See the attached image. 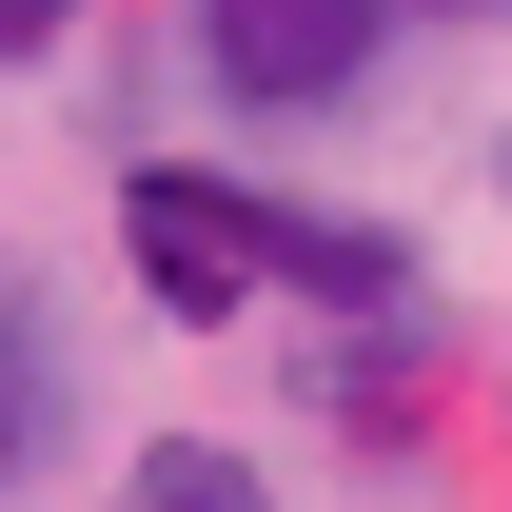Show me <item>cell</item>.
Masks as SVG:
<instances>
[{"label": "cell", "instance_id": "6", "mask_svg": "<svg viewBox=\"0 0 512 512\" xmlns=\"http://www.w3.org/2000/svg\"><path fill=\"white\" fill-rule=\"evenodd\" d=\"M119 512H276V473H256V434H138Z\"/></svg>", "mask_w": 512, "mask_h": 512}, {"label": "cell", "instance_id": "10", "mask_svg": "<svg viewBox=\"0 0 512 512\" xmlns=\"http://www.w3.org/2000/svg\"><path fill=\"white\" fill-rule=\"evenodd\" d=\"M493 434H512V394H493Z\"/></svg>", "mask_w": 512, "mask_h": 512}, {"label": "cell", "instance_id": "8", "mask_svg": "<svg viewBox=\"0 0 512 512\" xmlns=\"http://www.w3.org/2000/svg\"><path fill=\"white\" fill-rule=\"evenodd\" d=\"M394 20H512V0H394Z\"/></svg>", "mask_w": 512, "mask_h": 512}, {"label": "cell", "instance_id": "2", "mask_svg": "<svg viewBox=\"0 0 512 512\" xmlns=\"http://www.w3.org/2000/svg\"><path fill=\"white\" fill-rule=\"evenodd\" d=\"M256 296L296 335H453L434 237L375 217V197H316V178H256Z\"/></svg>", "mask_w": 512, "mask_h": 512}, {"label": "cell", "instance_id": "7", "mask_svg": "<svg viewBox=\"0 0 512 512\" xmlns=\"http://www.w3.org/2000/svg\"><path fill=\"white\" fill-rule=\"evenodd\" d=\"M79 20H99V0H0V79H40V60L79 40Z\"/></svg>", "mask_w": 512, "mask_h": 512}, {"label": "cell", "instance_id": "9", "mask_svg": "<svg viewBox=\"0 0 512 512\" xmlns=\"http://www.w3.org/2000/svg\"><path fill=\"white\" fill-rule=\"evenodd\" d=\"M493 217H512V119H493Z\"/></svg>", "mask_w": 512, "mask_h": 512}, {"label": "cell", "instance_id": "3", "mask_svg": "<svg viewBox=\"0 0 512 512\" xmlns=\"http://www.w3.org/2000/svg\"><path fill=\"white\" fill-rule=\"evenodd\" d=\"M99 217H119V276H138L158 335H237L256 316V178L237 158H119Z\"/></svg>", "mask_w": 512, "mask_h": 512}, {"label": "cell", "instance_id": "4", "mask_svg": "<svg viewBox=\"0 0 512 512\" xmlns=\"http://www.w3.org/2000/svg\"><path fill=\"white\" fill-rule=\"evenodd\" d=\"M60 434H79V355H60V276L40 256H0V512L60 473Z\"/></svg>", "mask_w": 512, "mask_h": 512}, {"label": "cell", "instance_id": "1", "mask_svg": "<svg viewBox=\"0 0 512 512\" xmlns=\"http://www.w3.org/2000/svg\"><path fill=\"white\" fill-rule=\"evenodd\" d=\"M394 0H178V60H197V99L217 119H256V138H296V119H355L394 79Z\"/></svg>", "mask_w": 512, "mask_h": 512}, {"label": "cell", "instance_id": "5", "mask_svg": "<svg viewBox=\"0 0 512 512\" xmlns=\"http://www.w3.org/2000/svg\"><path fill=\"white\" fill-rule=\"evenodd\" d=\"M453 394V335H296V414H335L355 453H414Z\"/></svg>", "mask_w": 512, "mask_h": 512}]
</instances>
